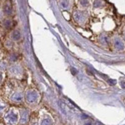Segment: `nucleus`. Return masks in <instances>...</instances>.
Masks as SVG:
<instances>
[{
  "label": "nucleus",
  "mask_w": 125,
  "mask_h": 125,
  "mask_svg": "<svg viewBox=\"0 0 125 125\" xmlns=\"http://www.w3.org/2000/svg\"><path fill=\"white\" fill-rule=\"evenodd\" d=\"M24 92L25 89L22 85H18L15 81L9 82L5 87L6 98L9 102L15 105H20L24 103Z\"/></svg>",
  "instance_id": "obj_1"
},
{
  "label": "nucleus",
  "mask_w": 125,
  "mask_h": 125,
  "mask_svg": "<svg viewBox=\"0 0 125 125\" xmlns=\"http://www.w3.org/2000/svg\"><path fill=\"white\" fill-rule=\"evenodd\" d=\"M41 101V94L36 88L28 87L24 92V103L29 108L36 107Z\"/></svg>",
  "instance_id": "obj_2"
},
{
  "label": "nucleus",
  "mask_w": 125,
  "mask_h": 125,
  "mask_svg": "<svg viewBox=\"0 0 125 125\" xmlns=\"http://www.w3.org/2000/svg\"><path fill=\"white\" fill-rule=\"evenodd\" d=\"M5 125H19V108L10 106L2 116Z\"/></svg>",
  "instance_id": "obj_3"
},
{
  "label": "nucleus",
  "mask_w": 125,
  "mask_h": 125,
  "mask_svg": "<svg viewBox=\"0 0 125 125\" xmlns=\"http://www.w3.org/2000/svg\"><path fill=\"white\" fill-rule=\"evenodd\" d=\"M7 73L11 79L21 80L24 77V70L22 67V64L20 62H14L9 65Z\"/></svg>",
  "instance_id": "obj_4"
},
{
  "label": "nucleus",
  "mask_w": 125,
  "mask_h": 125,
  "mask_svg": "<svg viewBox=\"0 0 125 125\" xmlns=\"http://www.w3.org/2000/svg\"><path fill=\"white\" fill-rule=\"evenodd\" d=\"M73 15V19L75 23H77L78 25L84 27L85 25H87L88 21H89V13L85 10H81V9H76L72 13Z\"/></svg>",
  "instance_id": "obj_5"
},
{
  "label": "nucleus",
  "mask_w": 125,
  "mask_h": 125,
  "mask_svg": "<svg viewBox=\"0 0 125 125\" xmlns=\"http://www.w3.org/2000/svg\"><path fill=\"white\" fill-rule=\"evenodd\" d=\"M38 123L39 125H54V118L51 115V113L45 109L42 108L38 112Z\"/></svg>",
  "instance_id": "obj_6"
},
{
  "label": "nucleus",
  "mask_w": 125,
  "mask_h": 125,
  "mask_svg": "<svg viewBox=\"0 0 125 125\" xmlns=\"http://www.w3.org/2000/svg\"><path fill=\"white\" fill-rule=\"evenodd\" d=\"M31 119V110L26 107L19 108V125H28Z\"/></svg>",
  "instance_id": "obj_7"
},
{
  "label": "nucleus",
  "mask_w": 125,
  "mask_h": 125,
  "mask_svg": "<svg viewBox=\"0 0 125 125\" xmlns=\"http://www.w3.org/2000/svg\"><path fill=\"white\" fill-rule=\"evenodd\" d=\"M111 43L113 48L116 51H124L125 50V41L118 35H113L111 38Z\"/></svg>",
  "instance_id": "obj_8"
},
{
  "label": "nucleus",
  "mask_w": 125,
  "mask_h": 125,
  "mask_svg": "<svg viewBox=\"0 0 125 125\" xmlns=\"http://www.w3.org/2000/svg\"><path fill=\"white\" fill-rule=\"evenodd\" d=\"M73 4L74 2L71 1V0H61V1L58 2L60 9L63 10V11H71L72 8H73Z\"/></svg>",
  "instance_id": "obj_9"
},
{
  "label": "nucleus",
  "mask_w": 125,
  "mask_h": 125,
  "mask_svg": "<svg viewBox=\"0 0 125 125\" xmlns=\"http://www.w3.org/2000/svg\"><path fill=\"white\" fill-rule=\"evenodd\" d=\"M1 7H2L3 13H4L5 16L10 17L13 14V7H12V4H11L10 1H4Z\"/></svg>",
  "instance_id": "obj_10"
},
{
  "label": "nucleus",
  "mask_w": 125,
  "mask_h": 125,
  "mask_svg": "<svg viewBox=\"0 0 125 125\" xmlns=\"http://www.w3.org/2000/svg\"><path fill=\"white\" fill-rule=\"evenodd\" d=\"M21 39H22V33L18 29H14L9 33V40H11L12 42H19Z\"/></svg>",
  "instance_id": "obj_11"
},
{
  "label": "nucleus",
  "mask_w": 125,
  "mask_h": 125,
  "mask_svg": "<svg viewBox=\"0 0 125 125\" xmlns=\"http://www.w3.org/2000/svg\"><path fill=\"white\" fill-rule=\"evenodd\" d=\"M1 26H2V28H4L5 30H9V29H11L12 27H13V24H14V22H13V20L10 18V17H6V18H4L1 22Z\"/></svg>",
  "instance_id": "obj_12"
},
{
  "label": "nucleus",
  "mask_w": 125,
  "mask_h": 125,
  "mask_svg": "<svg viewBox=\"0 0 125 125\" xmlns=\"http://www.w3.org/2000/svg\"><path fill=\"white\" fill-rule=\"evenodd\" d=\"M90 6H92V2L89 0H79L78 1V9L87 11V9L90 8Z\"/></svg>",
  "instance_id": "obj_13"
},
{
  "label": "nucleus",
  "mask_w": 125,
  "mask_h": 125,
  "mask_svg": "<svg viewBox=\"0 0 125 125\" xmlns=\"http://www.w3.org/2000/svg\"><path fill=\"white\" fill-rule=\"evenodd\" d=\"M9 61L7 59H2L0 60V72L1 73H5V72L8 71V68H9Z\"/></svg>",
  "instance_id": "obj_14"
},
{
  "label": "nucleus",
  "mask_w": 125,
  "mask_h": 125,
  "mask_svg": "<svg viewBox=\"0 0 125 125\" xmlns=\"http://www.w3.org/2000/svg\"><path fill=\"white\" fill-rule=\"evenodd\" d=\"M8 108V103L3 98L0 97V116H3V114L7 111Z\"/></svg>",
  "instance_id": "obj_15"
},
{
  "label": "nucleus",
  "mask_w": 125,
  "mask_h": 125,
  "mask_svg": "<svg viewBox=\"0 0 125 125\" xmlns=\"http://www.w3.org/2000/svg\"><path fill=\"white\" fill-rule=\"evenodd\" d=\"M103 5H104V1H99V0L92 1V7L93 8H99V7H102Z\"/></svg>",
  "instance_id": "obj_16"
},
{
  "label": "nucleus",
  "mask_w": 125,
  "mask_h": 125,
  "mask_svg": "<svg viewBox=\"0 0 125 125\" xmlns=\"http://www.w3.org/2000/svg\"><path fill=\"white\" fill-rule=\"evenodd\" d=\"M28 125H39V123H38V117H37V116L31 117L30 122H29Z\"/></svg>",
  "instance_id": "obj_17"
},
{
  "label": "nucleus",
  "mask_w": 125,
  "mask_h": 125,
  "mask_svg": "<svg viewBox=\"0 0 125 125\" xmlns=\"http://www.w3.org/2000/svg\"><path fill=\"white\" fill-rule=\"evenodd\" d=\"M100 42L102 43V44H107V42H108V38L106 37V35H101L100 36Z\"/></svg>",
  "instance_id": "obj_18"
},
{
  "label": "nucleus",
  "mask_w": 125,
  "mask_h": 125,
  "mask_svg": "<svg viewBox=\"0 0 125 125\" xmlns=\"http://www.w3.org/2000/svg\"><path fill=\"white\" fill-rule=\"evenodd\" d=\"M4 18H5V15H4V13H3V10H2L1 5H0V22H1Z\"/></svg>",
  "instance_id": "obj_19"
},
{
  "label": "nucleus",
  "mask_w": 125,
  "mask_h": 125,
  "mask_svg": "<svg viewBox=\"0 0 125 125\" xmlns=\"http://www.w3.org/2000/svg\"><path fill=\"white\" fill-rule=\"evenodd\" d=\"M4 79H5L4 73H1V72H0V86H1V85L3 84V82H4Z\"/></svg>",
  "instance_id": "obj_20"
},
{
  "label": "nucleus",
  "mask_w": 125,
  "mask_h": 125,
  "mask_svg": "<svg viewBox=\"0 0 125 125\" xmlns=\"http://www.w3.org/2000/svg\"><path fill=\"white\" fill-rule=\"evenodd\" d=\"M0 125H5V124L4 123H0Z\"/></svg>",
  "instance_id": "obj_21"
},
{
  "label": "nucleus",
  "mask_w": 125,
  "mask_h": 125,
  "mask_svg": "<svg viewBox=\"0 0 125 125\" xmlns=\"http://www.w3.org/2000/svg\"><path fill=\"white\" fill-rule=\"evenodd\" d=\"M124 41H125V33H124Z\"/></svg>",
  "instance_id": "obj_22"
},
{
  "label": "nucleus",
  "mask_w": 125,
  "mask_h": 125,
  "mask_svg": "<svg viewBox=\"0 0 125 125\" xmlns=\"http://www.w3.org/2000/svg\"><path fill=\"white\" fill-rule=\"evenodd\" d=\"M0 47H1V44H0Z\"/></svg>",
  "instance_id": "obj_23"
},
{
  "label": "nucleus",
  "mask_w": 125,
  "mask_h": 125,
  "mask_svg": "<svg viewBox=\"0 0 125 125\" xmlns=\"http://www.w3.org/2000/svg\"><path fill=\"white\" fill-rule=\"evenodd\" d=\"M0 56H1V55H0Z\"/></svg>",
  "instance_id": "obj_24"
}]
</instances>
